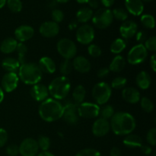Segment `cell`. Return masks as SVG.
Here are the masks:
<instances>
[{
    "label": "cell",
    "instance_id": "6da1fadb",
    "mask_svg": "<svg viewBox=\"0 0 156 156\" xmlns=\"http://www.w3.org/2000/svg\"><path fill=\"white\" fill-rule=\"evenodd\" d=\"M111 129L117 136H126L133 133L136 126L135 118L127 112L115 113L110 120Z\"/></svg>",
    "mask_w": 156,
    "mask_h": 156
},
{
    "label": "cell",
    "instance_id": "7a4b0ae2",
    "mask_svg": "<svg viewBox=\"0 0 156 156\" xmlns=\"http://www.w3.org/2000/svg\"><path fill=\"white\" fill-rule=\"evenodd\" d=\"M63 105L54 98H47L41 102L38 109L39 116L43 120L48 123L54 122L62 118Z\"/></svg>",
    "mask_w": 156,
    "mask_h": 156
},
{
    "label": "cell",
    "instance_id": "3957f363",
    "mask_svg": "<svg viewBox=\"0 0 156 156\" xmlns=\"http://www.w3.org/2000/svg\"><path fill=\"white\" fill-rule=\"evenodd\" d=\"M18 78L26 85H36L40 83L43 73L38 64L34 62H24L18 69Z\"/></svg>",
    "mask_w": 156,
    "mask_h": 156
},
{
    "label": "cell",
    "instance_id": "277c9868",
    "mask_svg": "<svg viewBox=\"0 0 156 156\" xmlns=\"http://www.w3.org/2000/svg\"><path fill=\"white\" fill-rule=\"evenodd\" d=\"M47 88L52 98L58 101L63 100L69 94L71 82L67 76H58L50 82Z\"/></svg>",
    "mask_w": 156,
    "mask_h": 156
},
{
    "label": "cell",
    "instance_id": "5b68a950",
    "mask_svg": "<svg viewBox=\"0 0 156 156\" xmlns=\"http://www.w3.org/2000/svg\"><path fill=\"white\" fill-rule=\"evenodd\" d=\"M91 94L98 105H106L112 94L111 85L105 82H100L94 85Z\"/></svg>",
    "mask_w": 156,
    "mask_h": 156
},
{
    "label": "cell",
    "instance_id": "8992f818",
    "mask_svg": "<svg viewBox=\"0 0 156 156\" xmlns=\"http://www.w3.org/2000/svg\"><path fill=\"white\" fill-rule=\"evenodd\" d=\"M92 22L97 28H108L114 21L112 11L107 8L99 9L93 14Z\"/></svg>",
    "mask_w": 156,
    "mask_h": 156
},
{
    "label": "cell",
    "instance_id": "52a82bcc",
    "mask_svg": "<svg viewBox=\"0 0 156 156\" xmlns=\"http://www.w3.org/2000/svg\"><path fill=\"white\" fill-rule=\"evenodd\" d=\"M56 50L59 54L64 59H70L76 57L77 53V47L72 40L69 38H62L56 44Z\"/></svg>",
    "mask_w": 156,
    "mask_h": 156
},
{
    "label": "cell",
    "instance_id": "ba28073f",
    "mask_svg": "<svg viewBox=\"0 0 156 156\" xmlns=\"http://www.w3.org/2000/svg\"><path fill=\"white\" fill-rule=\"evenodd\" d=\"M148 51L143 44L133 46L128 52L126 60L131 65H139L146 59Z\"/></svg>",
    "mask_w": 156,
    "mask_h": 156
},
{
    "label": "cell",
    "instance_id": "9c48e42d",
    "mask_svg": "<svg viewBox=\"0 0 156 156\" xmlns=\"http://www.w3.org/2000/svg\"><path fill=\"white\" fill-rule=\"evenodd\" d=\"M95 37L94 27L88 24H83L78 27L76 30V40L83 45H89L91 44Z\"/></svg>",
    "mask_w": 156,
    "mask_h": 156
},
{
    "label": "cell",
    "instance_id": "30bf717a",
    "mask_svg": "<svg viewBox=\"0 0 156 156\" xmlns=\"http://www.w3.org/2000/svg\"><path fill=\"white\" fill-rule=\"evenodd\" d=\"M100 106L96 103L82 102L78 105V114L79 117L86 119L96 118L100 114Z\"/></svg>",
    "mask_w": 156,
    "mask_h": 156
},
{
    "label": "cell",
    "instance_id": "8fae6325",
    "mask_svg": "<svg viewBox=\"0 0 156 156\" xmlns=\"http://www.w3.org/2000/svg\"><path fill=\"white\" fill-rule=\"evenodd\" d=\"M62 118L66 123L70 125H76L79 122V116L78 114V105L73 103V101L67 102L63 105Z\"/></svg>",
    "mask_w": 156,
    "mask_h": 156
},
{
    "label": "cell",
    "instance_id": "7c38bea8",
    "mask_svg": "<svg viewBox=\"0 0 156 156\" xmlns=\"http://www.w3.org/2000/svg\"><path fill=\"white\" fill-rule=\"evenodd\" d=\"M18 147L21 156H36L40 150L37 140L33 138L24 139Z\"/></svg>",
    "mask_w": 156,
    "mask_h": 156
},
{
    "label": "cell",
    "instance_id": "4fadbf2b",
    "mask_svg": "<svg viewBox=\"0 0 156 156\" xmlns=\"http://www.w3.org/2000/svg\"><path fill=\"white\" fill-rule=\"evenodd\" d=\"M19 78L16 73H6L2 79V88L5 92H12L17 88Z\"/></svg>",
    "mask_w": 156,
    "mask_h": 156
},
{
    "label": "cell",
    "instance_id": "5bb4252c",
    "mask_svg": "<svg viewBox=\"0 0 156 156\" xmlns=\"http://www.w3.org/2000/svg\"><path fill=\"white\" fill-rule=\"evenodd\" d=\"M111 130L110 121L106 119L100 117L94 122L91 127L93 135L97 137H102L106 136Z\"/></svg>",
    "mask_w": 156,
    "mask_h": 156
},
{
    "label": "cell",
    "instance_id": "9a60e30c",
    "mask_svg": "<svg viewBox=\"0 0 156 156\" xmlns=\"http://www.w3.org/2000/svg\"><path fill=\"white\" fill-rule=\"evenodd\" d=\"M137 31H138V25L135 21L130 20L123 21L120 27V34L122 36V38L125 41L135 37Z\"/></svg>",
    "mask_w": 156,
    "mask_h": 156
},
{
    "label": "cell",
    "instance_id": "2e32d148",
    "mask_svg": "<svg viewBox=\"0 0 156 156\" xmlns=\"http://www.w3.org/2000/svg\"><path fill=\"white\" fill-rule=\"evenodd\" d=\"M39 32L44 37H54L59 32V24L53 21H45L40 26Z\"/></svg>",
    "mask_w": 156,
    "mask_h": 156
},
{
    "label": "cell",
    "instance_id": "e0dca14e",
    "mask_svg": "<svg viewBox=\"0 0 156 156\" xmlns=\"http://www.w3.org/2000/svg\"><path fill=\"white\" fill-rule=\"evenodd\" d=\"M34 35V29L30 25H21L17 27L15 30V37L17 41L24 43L31 39Z\"/></svg>",
    "mask_w": 156,
    "mask_h": 156
},
{
    "label": "cell",
    "instance_id": "ac0fdd59",
    "mask_svg": "<svg viewBox=\"0 0 156 156\" xmlns=\"http://www.w3.org/2000/svg\"><path fill=\"white\" fill-rule=\"evenodd\" d=\"M30 95L37 101L43 102L48 98L50 94H49L48 88L45 85L37 83L32 86L30 89Z\"/></svg>",
    "mask_w": 156,
    "mask_h": 156
},
{
    "label": "cell",
    "instance_id": "d6986e66",
    "mask_svg": "<svg viewBox=\"0 0 156 156\" xmlns=\"http://www.w3.org/2000/svg\"><path fill=\"white\" fill-rule=\"evenodd\" d=\"M72 63L73 69L80 73H87L91 70V62L83 56H77L74 57Z\"/></svg>",
    "mask_w": 156,
    "mask_h": 156
},
{
    "label": "cell",
    "instance_id": "ffe728a7",
    "mask_svg": "<svg viewBox=\"0 0 156 156\" xmlns=\"http://www.w3.org/2000/svg\"><path fill=\"white\" fill-rule=\"evenodd\" d=\"M122 97L123 100L129 104L135 105L140 102V93L136 88H133V87H127L124 88L122 91Z\"/></svg>",
    "mask_w": 156,
    "mask_h": 156
},
{
    "label": "cell",
    "instance_id": "44dd1931",
    "mask_svg": "<svg viewBox=\"0 0 156 156\" xmlns=\"http://www.w3.org/2000/svg\"><path fill=\"white\" fill-rule=\"evenodd\" d=\"M126 12L135 16H140L144 10V4L142 0H125Z\"/></svg>",
    "mask_w": 156,
    "mask_h": 156
},
{
    "label": "cell",
    "instance_id": "7402d4cb",
    "mask_svg": "<svg viewBox=\"0 0 156 156\" xmlns=\"http://www.w3.org/2000/svg\"><path fill=\"white\" fill-rule=\"evenodd\" d=\"M38 66L43 73L53 74L56 70V65L54 60L49 56H43L41 58L38 62Z\"/></svg>",
    "mask_w": 156,
    "mask_h": 156
},
{
    "label": "cell",
    "instance_id": "603a6c76",
    "mask_svg": "<svg viewBox=\"0 0 156 156\" xmlns=\"http://www.w3.org/2000/svg\"><path fill=\"white\" fill-rule=\"evenodd\" d=\"M136 83L139 88L142 90H146L150 87L152 83V78L147 72L141 71L136 76Z\"/></svg>",
    "mask_w": 156,
    "mask_h": 156
},
{
    "label": "cell",
    "instance_id": "cb8c5ba5",
    "mask_svg": "<svg viewBox=\"0 0 156 156\" xmlns=\"http://www.w3.org/2000/svg\"><path fill=\"white\" fill-rule=\"evenodd\" d=\"M18 42L14 37H7L0 44V50L5 54H9L16 50Z\"/></svg>",
    "mask_w": 156,
    "mask_h": 156
},
{
    "label": "cell",
    "instance_id": "d4e9b609",
    "mask_svg": "<svg viewBox=\"0 0 156 156\" xmlns=\"http://www.w3.org/2000/svg\"><path fill=\"white\" fill-rule=\"evenodd\" d=\"M123 143L126 147L129 148H140L143 145V140L141 137L133 133L125 136Z\"/></svg>",
    "mask_w": 156,
    "mask_h": 156
},
{
    "label": "cell",
    "instance_id": "484cf974",
    "mask_svg": "<svg viewBox=\"0 0 156 156\" xmlns=\"http://www.w3.org/2000/svg\"><path fill=\"white\" fill-rule=\"evenodd\" d=\"M126 66V59L124 57L120 55H117L114 57L112 61L110 63L109 69L110 72H113V73H120L123 69Z\"/></svg>",
    "mask_w": 156,
    "mask_h": 156
},
{
    "label": "cell",
    "instance_id": "4316f807",
    "mask_svg": "<svg viewBox=\"0 0 156 156\" xmlns=\"http://www.w3.org/2000/svg\"><path fill=\"white\" fill-rule=\"evenodd\" d=\"M20 66L18 59L13 57H6L2 62V66L7 73H16Z\"/></svg>",
    "mask_w": 156,
    "mask_h": 156
},
{
    "label": "cell",
    "instance_id": "83f0119b",
    "mask_svg": "<svg viewBox=\"0 0 156 156\" xmlns=\"http://www.w3.org/2000/svg\"><path fill=\"white\" fill-rule=\"evenodd\" d=\"M94 12L89 7H82L76 13L77 21L82 24H85L92 18Z\"/></svg>",
    "mask_w": 156,
    "mask_h": 156
},
{
    "label": "cell",
    "instance_id": "f1b7e54d",
    "mask_svg": "<svg viewBox=\"0 0 156 156\" xmlns=\"http://www.w3.org/2000/svg\"><path fill=\"white\" fill-rule=\"evenodd\" d=\"M86 96V90L85 87L82 85H79L74 88L73 91V103L76 104V105H79L84 102V100Z\"/></svg>",
    "mask_w": 156,
    "mask_h": 156
},
{
    "label": "cell",
    "instance_id": "f546056e",
    "mask_svg": "<svg viewBox=\"0 0 156 156\" xmlns=\"http://www.w3.org/2000/svg\"><path fill=\"white\" fill-rule=\"evenodd\" d=\"M126 47V41L123 38H117V39L114 40L111 44L110 47V50L114 54L119 55L121 53L125 48Z\"/></svg>",
    "mask_w": 156,
    "mask_h": 156
},
{
    "label": "cell",
    "instance_id": "4dcf8cb0",
    "mask_svg": "<svg viewBox=\"0 0 156 156\" xmlns=\"http://www.w3.org/2000/svg\"><path fill=\"white\" fill-rule=\"evenodd\" d=\"M140 21L146 28L153 29L155 26V18L153 15H150V14H145V15H142Z\"/></svg>",
    "mask_w": 156,
    "mask_h": 156
},
{
    "label": "cell",
    "instance_id": "1f68e13d",
    "mask_svg": "<svg viewBox=\"0 0 156 156\" xmlns=\"http://www.w3.org/2000/svg\"><path fill=\"white\" fill-rule=\"evenodd\" d=\"M18 53V60L19 63L23 64L25 62V57L26 53L27 52V47L24 44V43H18V46H17L16 50Z\"/></svg>",
    "mask_w": 156,
    "mask_h": 156
},
{
    "label": "cell",
    "instance_id": "d6a6232c",
    "mask_svg": "<svg viewBox=\"0 0 156 156\" xmlns=\"http://www.w3.org/2000/svg\"><path fill=\"white\" fill-rule=\"evenodd\" d=\"M114 114H115V111H114V108L112 105H105L103 108H100L99 115L101 116V118L109 120V119H111V117L114 116Z\"/></svg>",
    "mask_w": 156,
    "mask_h": 156
},
{
    "label": "cell",
    "instance_id": "836d02e7",
    "mask_svg": "<svg viewBox=\"0 0 156 156\" xmlns=\"http://www.w3.org/2000/svg\"><path fill=\"white\" fill-rule=\"evenodd\" d=\"M73 69V63L70 59H64L60 64L59 66V71L62 76H67L72 73Z\"/></svg>",
    "mask_w": 156,
    "mask_h": 156
},
{
    "label": "cell",
    "instance_id": "e575fe53",
    "mask_svg": "<svg viewBox=\"0 0 156 156\" xmlns=\"http://www.w3.org/2000/svg\"><path fill=\"white\" fill-rule=\"evenodd\" d=\"M140 106H141L142 109L146 113H151L153 111L154 108V103L151 99H149L147 97H143L140 98Z\"/></svg>",
    "mask_w": 156,
    "mask_h": 156
},
{
    "label": "cell",
    "instance_id": "d590c367",
    "mask_svg": "<svg viewBox=\"0 0 156 156\" xmlns=\"http://www.w3.org/2000/svg\"><path fill=\"white\" fill-rule=\"evenodd\" d=\"M37 143L39 149H41L42 152L48 151V149L50 147V144H51L50 138L47 136H39L38 140H37Z\"/></svg>",
    "mask_w": 156,
    "mask_h": 156
},
{
    "label": "cell",
    "instance_id": "8d00e7d4",
    "mask_svg": "<svg viewBox=\"0 0 156 156\" xmlns=\"http://www.w3.org/2000/svg\"><path fill=\"white\" fill-rule=\"evenodd\" d=\"M113 17L118 21H125L128 18V12L123 8H116L112 11Z\"/></svg>",
    "mask_w": 156,
    "mask_h": 156
},
{
    "label": "cell",
    "instance_id": "74e56055",
    "mask_svg": "<svg viewBox=\"0 0 156 156\" xmlns=\"http://www.w3.org/2000/svg\"><path fill=\"white\" fill-rule=\"evenodd\" d=\"M6 5L11 12L14 13H18L20 12L22 9V2L21 0H7Z\"/></svg>",
    "mask_w": 156,
    "mask_h": 156
},
{
    "label": "cell",
    "instance_id": "f35d334b",
    "mask_svg": "<svg viewBox=\"0 0 156 156\" xmlns=\"http://www.w3.org/2000/svg\"><path fill=\"white\" fill-rule=\"evenodd\" d=\"M126 83H127V79L122 76H119V77H116L114 80L111 82V88H114L116 90L123 89L126 86Z\"/></svg>",
    "mask_w": 156,
    "mask_h": 156
},
{
    "label": "cell",
    "instance_id": "ab89813d",
    "mask_svg": "<svg viewBox=\"0 0 156 156\" xmlns=\"http://www.w3.org/2000/svg\"><path fill=\"white\" fill-rule=\"evenodd\" d=\"M88 53L91 57L97 58L101 55L102 50L101 48L97 44H91L88 47Z\"/></svg>",
    "mask_w": 156,
    "mask_h": 156
},
{
    "label": "cell",
    "instance_id": "60d3db41",
    "mask_svg": "<svg viewBox=\"0 0 156 156\" xmlns=\"http://www.w3.org/2000/svg\"><path fill=\"white\" fill-rule=\"evenodd\" d=\"M143 45L145 46L148 52H155L156 50V37L155 36H152L147 38Z\"/></svg>",
    "mask_w": 156,
    "mask_h": 156
},
{
    "label": "cell",
    "instance_id": "b9f144b4",
    "mask_svg": "<svg viewBox=\"0 0 156 156\" xmlns=\"http://www.w3.org/2000/svg\"><path fill=\"white\" fill-rule=\"evenodd\" d=\"M51 17L52 19H53V21L59 24V23L62 22L63 21L64 13L60 9H53L51 12Z\"/></svg>",
    "mask_w": 156,
    "mask_h": 156
},
{
    "label": "cell",
    "instance_id": "7bdbcfd3",
    "mask_svg": "<svg viewBox=\"0 0 156 156\" xmlns=\"http://www.w3.org/2000/svg\"><path fill=\"white\" fill-rule=\"evenodd\" d=\"M76 156H101V155L94 149H84L79 151Z\"/></svg>",
    "mask_w": 156,
    "mask_h": 156
},
{
    "label": "cell",
    "instance_id": "ee69618b",
    "mask_svg": "<svg viewBox=\"0 0 156 156\" xmlns=\"http://www.w3.org/2000/svg\"><path fill=\"white\" fill-rule=\"evenodd\" d=\"M146 140L147 143L150 146H155L156 145V129L155 128H152L148 131L146 134Z\"/></svg>",
    "mask_w": 156,
    "mask_h": 156
},
{
    "label": "cell",
    "instance_id": "f6af8a7d",
    "mask_svg": "<svg viewBox=\"0 0 156 156\" xmlns=\"http://www.w3.org/2000/svg\"><path fill=\"white\" fill-rule=\"evenodd\" d=\"M6 153L9 156H17L19 154V147L15 144H11L6 148Z\"/></svg>",
    "mask_w": 156,
    "mask_h": 156
},
{
    "label": "cell",
    "instance_id": "bcb514c9",
    "mask_svg": "<svg viewBox=\"0 0 156 156\" xmlns=\"http://www.w3.org/2000/svg\"><path fill=\"white\" fill-rule=\"evenodd\" d=\"M9 139L7 131L3 128H0V149L6 144Z\"/></svg>",
    "mask_w": 156,
    "mask_h": 156
},
{
    "label": "cell",
    "instance_id": "7dc6e473",
    "mask_svg": "<svg viewBox=\"0 0 156 156\" xmlns=\"http://www.w3.org/2000/svg\"><path fill=\"white\" fill-rule=\"evenodd\" d=\"M135 37L139 44H143L145 41H146V40L147 39V35H146V32L143 31V30H138L137 33L136 34Z\"/></svg>",
    "mask_w": 156,
    "mask_h": 156
},
{
    "label": "cell",
    "instance_id": "c3c4849f",
    "mask_svg": "<svg viewBox=\"0 0 156 156\" xmlns=\"http://www.w3.org/2000/svg\"><path fill=\"white\" fill-rule=\"evenodd\" d=\"M110 73V70L108 67H101L98 69L97 73L98 77L99 78H105L106 76H108Z\"/></svg>",
    "mask_w": 156,
    "mask_h": 156
},
{
    "label": "cell",
    "instance_id": "681fc988",
    "mask_svg": "<svg viewBox=\"0 0 156 156\" xmlns=\"http://www.w3.org/2000/svg\"><path fill=\"white\" fill-rule=\"evenodd\" d=\"M140 149H141L142 152L146 155H149L152 153V147H151L149 145H143V146L140 147Z\"/></svg>",
    "mask_w": 156,
    "mask_h": 156
},
{
    "label": "cell",
    "instance_id": "f907efd6",
    "mask_svg": "<svg viewBox=\"0 0 156 156\" xmlns=\"http://www.w3.org/2000/svg\"><path fill=\"white\" fill-rule=\"evenodd\" d=\"M149 64H150V66L152 68V71L155 73L156 71V57L155 54H152V56L150 57V62H149Z\"/></svg>",
    "mask_w": 156,
    "mask_h": 156
},
{
    "label": "cell",
    "instance_id": "816d5d0a",
    "mask_svg": "<svg viewBox=\"0 0 156 156\" xmlns=\"http://www.w3.org/2000/svg\"><path fill=\"white\" fill-rule=\"evenodd\" d=\"M110 156H122L121 151L117 147H114L110 152Z\"/></svg>",
    "mask_w": 156,
    "mask_h": 156
},
{
    "label": "cell",
    "instance_id": "f5cc1de1",
    "mask_svg": "<svg viewBox=\"0 0 156 156\" xmlns=\"http://www.w3.org/2000/svg\"><path fill=\"white\" fill-rule=\"evenodd\" d=\"M114 2H115V0H101V4L105 6V8H107V9L111 7L114 5Z\"/></svg>",
    "mask_w": 156,
    "mask_h": 156
},
{
    "label": "cell",
    "instance_id": "db71d44e",
    "mask_svg": "<svg viewBox=\"0 0 156 156\" xmlns=\"http://www.w3.org/2000/svg\"><path fill=\"white\" fill-rule=\"evenodd\" d=\"M88 4H89L90 9H98L99 6V2L98 0H89L88 2Z\"/></svg>",
    "mask_w": 156,
    "mask_h": 156
},
{
    "label": "cell",
    "instance_id": "11a10c76",
    "mask_svg": "<svg viewBox=\"0 0 156 156\" xmlns=\"http://www.w3.org/2000/svg\"><path fill=\"white\" fill-rule=\"evenodd\" d=\"M36 156H55L53 153L48 152V151H44V152H38Z\"/></svg>",
    "mask_w": 156,
    "mask_h": 156
},
{
    "label": "cell",
    "instance_id": "9f6ffc18",
    "mask_svg": "<svg viewBox=\"0 0 156 156\" xmlns=\"http://www.w3.org/2000/svg\"><path fill=\"white\" fill-rule=\"evenodd\" d=\"M4 98H5V91H3L2 87L0 86V103L2 102V101L4 100Z\"/></svg>",
    "mask_w": 156,
    "mask_h": 156
},
{
    "label": "cell",
    "instance_id": "6f0895ef",
    "mask_svg": "<svg viewBox=\"0 0 156 156\" xmlns=\"http://www.w3.org/2000/svg\"><path fill=\"white\" fill-rule=\"evenodd\" d=\"M76 26H77V23H76V21H73L72 23H70L69 28L73 29V28H75V27H76Z\"/></svg>",
    "mask_w": 156,
    "mask_h": 156
},
{
    "label": "cell",
    "instance_id": "680465c9",
    "mask_svg": "<svg viewBox=\"0 0 156 156\" xmlns=\"http://www.w3.org/2000/svg\"><path fill=\"white\" fill-rule=\"evenodd\" d=\"M6 1L7 0H0V9L4 7L6 4Z\"/></svg>",
    "mask_w": 156,
    "mask_h": 156
},
{
    "label": "cell",
    "instance_id": "91938a15",
    "mask_svg": "<svg viewBox=\"0 0 156 156\" xmlns=\"http://www.w3.org/2000/svg\"><path fill=\"white\" fill-rule=\"evenodd\" d=\"M79 3H81V4H83V3H88L89 2V0H76Z\"/></svg>",
    "mask_w": 156,
    "mask_h": 156
},
{
    "label": "cell",
    "instance_id": "94428289",
    "mask_svg": "<svg viewBox=\"0 0 156 156\" xmlns=\"http://www.w3.org/2000/svg\"><path fill=\"white\" fill-rule=\"evenodd\" d=\"M56 2H59V3H66L68 2L69 0H55Z\"/></svg>",
    "mask_w": 156,
    "mask_h": 156
},
{
    "label": "cell",
    "instance_id": "6125c7cd",
    "mask_svg": "<svg viewBox=\"0 0 156 156\" xmlns=\"http://www.w3.org/2000/svg\"><path fill=\"white\" fill-rule=\"evenodd\" d=\"M143 2H152L153 0H142Z\"/></svg>",
    "mask_w": 156,
    "mask_h": 156
}]
</instances>
